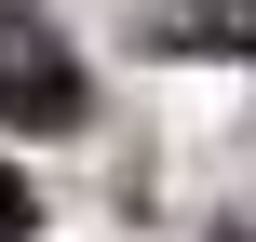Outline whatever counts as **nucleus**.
<instances>
[{"label":"nucleus","instance_id":"f257e3e1","mask_svg":"<svg viewBox=\"0 0 256 242\" xmlns=\"http://www.w3.org/2000/svg\"><path fill=\"white\" fill-rule=\"evenodd\" d=\"M0 121H14V135H68V121H81V54H68L27 0H0Z\"/></svg>","mask_w":256,"mask_h":242},{"label":"nucleus","instance_id":"f03ea898","mask_svg":"<svg viewBox=\"0 0 256 242\" xmlns=\"http://www.w3.org/2000/svg\"><path fill=\"white\" fill-rule=\"evenodd\" d=\"M162 40L176 54H256V0H189V13H162Z\"/></svg>","mask_w":256,"mask_h":242},{"label":"nucleus","instance_id":"7ed1b4c3","mask_svg":"<svg viewBox=\"0 0 256 242\" xmlns=\"http://www.w3.org/2000/svg\"><path fill=\"white\" fill-rule=\"evenodd\" d=\"M27 229H40V189H27L14 162H0V242H27Z\"/></svg>","mask_w":256,"mask_h":242},{"label":"nucleus","instance_id":"20e7f679","mask_svg":"<svg viewBox=\"0 0 256 242\" xmlns=\"http://www.w3.org/2000/svg\"><path fill=\"white\" fill-rule=\"evenodd\" d=\"M216 242H256V229H216Z\"/></svg>","mask_w":256,"mask_h":242}]
</instances>
